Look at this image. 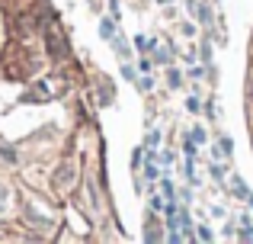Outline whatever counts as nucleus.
Returning <instances> with one entry per match:
<instances>
[{
  "label": "nucleus",
  "instance_id": "f257e3e1",
  "mask_svg": "<svg viewBox=\"0 0 253 244\" xmlns=\"http://www.w3.org/2000/svg\"><path fill=\"white\" fill-rule=\"evenodd\" d=\"M45 42H48V51H51V58H64V55H68V42H64V36H61V26H58V23H51V29L45 32Z\"/></svg>",
  "mask_w": 253,
  "mask_h": 244
},
{
  "label": "nucleus",
  "instance_id": "f03ea898",
  "mask_svg": "<svg viewBox=\"0 0 253 244\" xmlns=\"http://www.w3.org/2000/svg\"><path fill=\"white\" fill-rule=\"evenodd\" d=\"M99 36L112 42V36H116V19H103V23H99Z\"/></svg>",
  "mask_w": 253,
  "mask_h": 244
},
{
  "label": "nucleus",
  "instance_id": "7ed1b4c3",
  "mask_svg": "<svg viewBox=\"0 0 253 244\" xmlns=\"http://www.w3.org/2000/svg\"><path fill=\"white\" fill-rule=\"evenodd\" d=\"M231 151H234V145H231V138H224V135H221V138H218V151H215V154H218V157H228Z\"/></svg>",
  "mask_w": 253,
  "mask_h": 244
},
{
  "label": "nucleus",
  "instance_id": "20e7f679",
  "mask_svg": "<svg viewBox=\"0 0 253 244\" xmlns=\"http://www.w3.org/2000/svg\"><path fill=\"white\" fill-rule=\"evenodd\" d=\"M144 238H148V241H161V238H164L161 225H151V228H148V235H144Z\"/></svg>",
  "mask_w": 253,
  "mask_h": 244
},
{
  "label": "nucleus",
  "instance_id": "39448f33",
  "mask_svg": "<svg viewBox=\"0 0 253 244\" xmlns=\"http://www.w3.org/2000/svg\"><path fill=\"white\" fill-rule=\"evenodd\" d=\"M167 84H170L173 90H176L179 84H183V77H179V71H170V74H167Z\"/></svg>",
  "mask_w": 253,
  "mask_h": 244
},
{
  "label": "nucleus",
  "instance_id": "423d86ee",
  "mask_svg": "<svg viewBox=\"0 0 253 244\" xmlns=\"http://www.w3.org/2000/svg\"><path fill=\"white\" fill-rule=\"evenodd\" d=\"M199 16H202L205 26H211V10H209V6H199Z\"/></svg>",
  "mask_w": 253,
  "mask_h": 244
},
{
  "label": "nucleus",
  "instance_id": "0eeeda50",
  "mask_svg": "<svg viewBox=\"0 0 253 244\" xmlns=\"http://www.w3.org/2000/svg\"><path fill=\"white\" fill-rule=\"evenodd\" d=\"M157 142H161V132H151V135L148 138H144V145H148V148H154V145Z\"/></svg>",
  "mask_w": 253,
  "mask_h": 244
},
{
  "label": "nucleus",
  "instance_id": "6e6552de",
  "mask_svg": "<svg viewBox=\"0 0 253 244\" xmlns=\"http://www.w3.org/2000/svg\"><path fill=\"white\" fill-rule=\"evenodd\" d=\"M186 106H189V113H199V109H202V103H199V100H196V97H192V100H189V103H186Z\"/></svg>",
  "mask_w": 253,
  "mask_h": 244
},
{
  "label": "nucleus",
  "instance_id": "1a4fd4ad",
  "mask_svg": "<svg viewBox=\"0 0 253 244\" xmlns=\"http://www.w3.org/2000/svg\"><path fill=\"white\" fill-rule=\"evenodd\" d=\"M122 77H128V81H135V71H131V64H122Z\"/></svg>",
  "mask_w": 253,
  "mask_h": 244
},
{
  "label": "nucleus",
  "instance_id": "9d476101",
  "mask_svg": "<svg viewBox=\"0 0 253 244\" xmlns=\"http://www.w3.org/2000/svg\"><path fill=\"white\" fill-rule=\"evenodd\" d=\"M196 238H202V241H211V232H209V228H199V235H196Z\"/></svg>",
  "mask_w": 253,
  "mask_h": 244
},
{
  "label": "nucleus",
  "instance_id": "9b49d317",
  "mask_svg": "<svg viewBox=\"0 0 253 244\" xmlns=\"http://www.w3.org/2000/svg\"><path fill=\"white\" fill-rule=\"evenodd\" d=\"M247 222H250V225H253V219H247Z\"/></svg>",
  "mask_w": 253,
  "mask_h": 244
}]
</instances>
